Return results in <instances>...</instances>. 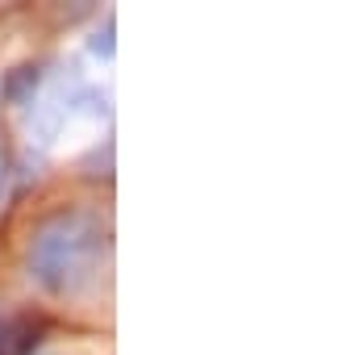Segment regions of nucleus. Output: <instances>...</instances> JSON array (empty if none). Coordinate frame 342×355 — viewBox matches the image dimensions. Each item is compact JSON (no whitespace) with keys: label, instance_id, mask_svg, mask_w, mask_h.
I'll use <instances>...</instances> for the list:
<instances>
[{"label":"nucleus","instance_id":"nucleus-1","mask_svg":"<svg viewBox=\"0 0 342 355\" xmlns=\"http://www.w3.org/2000/svg\"><path fill=\"white\" fill-rule=\"evenodd\" d=\"M21 259L46 297H80L100 280L109 259V222L92 205H59L34 222Z\"/></svg>","mask_w":342,"mask_h":355},{"label":"nucleus","instance_id":"nucleus-2","mask_svg":"<svg viewBox=\"0 0 342 355\" xmlns=\"http://www.w3.org/2000/svg\"><path fill=\"white\" fill-rule=\"evenodd\" d=\"M42 338H46V326L34 313L0 318V355H38Z\"/></svg>","mask_w":342,"mask_h":355},{"label":"nucleus","instance_id":"nucleus-3","mask_svg":"<svg viewBox=\"0 0 342 355\" xmlns=\"http://www.w3.org/2000/svg\"><path fill=\"white\" fill-rule=\"evenodd\" d=\"M38 84H42V67H38V63H21V67H13V71L5 76L0 96H5L9 105H17V109H26V105H34Z\"/></svg>","mask_w":342,"mask_h":355},{"label":"nucleus","instance_id":"nucleus-4","mask_svg":"<svg viewBox=\"0 0 342 355\" xmlns=\"http://www.w3.org/2000/svg\"><path fill=\"white\" fill-rule=\"evenodd\" d=\"M88 46H92V55H100V59H113V17H105V30H96Z\"/></svg>","mask_w":342,"mask_h":355},{"label":"nucleus","instance_id":"nucleus-5","mask_svg":"<svg viewBox=\"0 0 342 355\" xmlns=\"http://www.w3.org/2000/svg\"><path fill=\"white\" fill-rule=\"evenodd\" d=\"M5 184H9V150H5V134H0V197H5Z\"/></svg>","mask_w":342,"mask_h":355}]
</instances>
